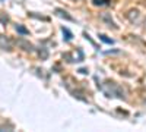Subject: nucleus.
I'll return each mask as SVG.
<instances>
[{"mask_svg": "<svg viewBox=\"0 0 146 132\" xmlns=\"http://www.w3.org/2000/svg\"><path fill=\"white\" fill-rule=\"evenodd\" d=\"M145 28H146V19H145Z\"/></svg>", "mask_w": 146, "mask_h": 132, "instance_id": "6e6552de", "label": "nucleus"}, {"mask_svg": "<svg viewBox=\"0 0 146 132\" xmlns=\"http://www.w3.org/2000/svg\"><path fill=\"white\" fill-rule=\"evenodd\" d=\"M0 46H2L5 50H10V43L7 40L5 41V37H0Z\"/></svg>", "mask_w": 146, "mask_h": 132, "instance_id": "39448f33", "label": "nucleus"}, {"mask_svg": "<svg viewBox=\"0 0 146 132\" xmlns=\"http://www.w3.org/2000/svg\"><path fill=\"white\" fill-rule=\"evenodd\" d=\"M56 13H57L60 18H64L66 21H70V22L73 21V18H72L70 15H67V12H66V10H62V9H56Z\"/></svg>", "mask_w": 146, "mask_h": 132, "instance_id": "f03ea898", "label": "nucleus"}, {"mask_svg": "<svg viewBox=\"0 0 146 132\" xmlns=\"http://www.w3.org/2000/svg\"><path fill=\"white\" fill-rule=\"evenodd\" d=\"M100 40H102V41H104V43H107V44H113V43H114L111 38H107V35H104V34H101V35H100Z\"/></svg>", "mask_w": 146, "mask_h": 132, "instance_id": "423d86ee", "label": "nucleus"}, {"mask_svg": "<svg viewBox=\"0 0 146 132\" xmlns=\"http://www.w3.org/2000/svg\"><path fill=\"white\" fill-rule=\"evenodd\" d=\"M102 19H104L105 22H108V25H110V27H113L114 29H117V25H115V22H114V21H113L111 18H110L108 15H102Z\"/></svg>", "mask_w": 146, "mask_h": 132, "instance_id": "20e7f679", "label": "nucleus"}, {"mask_svg": "<svg viewBox=\"0 0 146 132\" xmlns=\"http://www.w3.org/2000/svg\"><path fill=\"white\" fill-rule=\"evenodd\" d=\"M127 18H129V21L130 22H135V21H137V18H139V10H130L129 13H127Z\"/></svg>", "mask_w": 146, "mask_h": 132, "instance_id": "7ed1b4c3", "label": "nucleus"}, {"mask_svg": "<svg viewBox=\"0 0 146 132\" xmlns=\"http://www.w3.org/2000/svg\"><path fill=\"white\" fill-rule=\"evenodd\" d=\"M73 2H79V0H73Z\"/></svg>", "mask_w": 146, "mask_h": 132, "instance_id": "1a4fd4ad", "label": "nucleus"}, {"mask_svg": "<svg viewBox=\"0 0 146 132\" xmlns=\"http://www.w3.org/2000/svg\"><path fill=\"white\" fill-rule=\"evenodd\" d=\"M16 31H19L21 34H28V31H27L25 28H22L21 25H18V27H16Z\"/></svg>", "mask_w": 146, "mask_h": 132, "instance_id": "0eeeda50", "label": "nucleus"}, {"mask_svg": "<svg viewBox=\"0 0 146 132\" xmlns=\"http://www.w3.org/2000/svg\"><path fill=\"white\" fill-rule=\"evenodd\" d=\"M104 94L107 97H117V98H124V91L123 88H120L115 82H105L101 87Z\"/></svg>", "mask_w": 146, "mask_h": 132, "instance_id": "f257e3e1", "label": "nucleus"}]
</instances>
